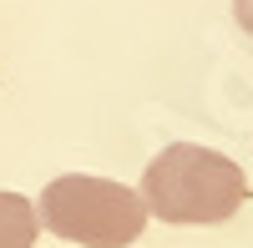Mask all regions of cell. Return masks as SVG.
I'll use <instances>...</instances> for the list:
<instances>
[{
	"mask_svg": "<svg viewBox=\"0 0 253 248\" xmlns=\"http://www.w3.org/2000/svg\"><path fill=\"white\" fill-rule=\"evenodd\" d=\"M142 203L162 223H228L248 203V177L233 157L198 142H167L142 172Z\"/></svg>",
	"mask_w": 253,
	"mask_h": 248,
	"instance_id": "cell-1",
	"label": "cell"
},
{
	"mask_svg": "<svg viewBox=\"0 0 253 248\" xmlns=\"http://www.w3.org/2000/svg\"><path fill=\"white\" fill-rule=\"evenodd\" d=\"M36 218L46 223L56 238L81 243V248H132L152 213H147L142 193H132L126 182L66 172V177H56V182L41 188Z\"/></svg>",
	"mask_w": 253,
	"mask_h": 248,
	"instance_id": "cell-2",
	"label": "cell"
},
{
	"mask_svg": "<svg viewBox=\"0 0 253 248\" xmlns=\"http://www.w3.org/2000/svg\"><path fill=\"white\" fill-rule=\"evenodd\" d=\"M41 233L36 203L20 193H0V248H31Z\"/></svg>",
	"mask_w": 253,
	"mask_h": 248,
	"instance_id": "cell-3",
	"label": "cell"
},
{
	"mask_svg": "<svg viewBox=\"0 0 253 248\" xmlns=\"http://www.w3.org/2000/svg\"><path fill=\"white\" fill-rule=\"evenodd\" d=\"M233 20H238V26L253 36V0H233Z\"/></svg>",
	"mask_w": 253,
	"mask_h": 248,
	"instance_id": "cell-4",
	"label": "cell"
}]
</instances>
